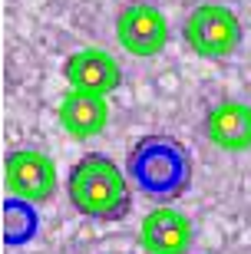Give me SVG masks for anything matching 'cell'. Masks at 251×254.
<instances>
[{"instance_id": "obj_1", "label": "cell", "mask_w": 251, "mask_h": 254, "mask_svg": "<svg viewBox=\"0 0 251 254\" xmlns=\"http://www.w3.org/2000/svg\"><path fill=\"white\" fill-rule=\"evenodd\" d=\"M66 198L83 218L119 221L132 211L129 175L102 152H89L73 162L66 175Z\"/></svg>"}, {"instance_id": "obj_2", "label": "cell", "mask_w": 251, "mask_h": 254, "mask_svg": "<svg viewBox=\"0 0 251 254\" xmlns=\"http://www.w3.org/2000/svg\"><path fill=\"white\" fill-rule=\"evenodd\" d=\"M126 175L142 195L156 201H175L192 185V155L172 135H142L129 149Z\"/></svg>"}, {"instance_id": "obj_3", "label": "cell", "mask_w": 251, "mask_h": 254, "mask_svg": "<svg viewBox=\"0 0 251 254\" xmlns=\"http://www.w3.org/2000/svg\"><path fill=\"white\" fill-rule=\"evenodd\" d=\"M185 43L202 60L232 57L242 47V23L225 3H202L185 20Z\"/></svg>"}, {"instance_id": "obj_4", "label": "cell", "mask_w": 251, "mask_h": 254, "mask_svg": "<svg viewBox=\"0 0 251 254\" xmlns=\"http://www.w3.org/2000/svg\"><path fill=\"white\" fill-rule=\"evenodd\" d=\"M3 185L10 198L43 205L56 195V162L40 149H13L3 159Z\"/></svg>"}, {"instance_id": "obj_5", "label": "cell", "mask_w": 251, "mask_h": 254, "mask_svg": "<svg viewBox=\"0 0 251 254\" xmlns=\"http://www.w3.org/2000/svg\"><path fill=\"white\" fill-rule=\"evenodd\" d=\"M116 40L129 57L152 60L168 43V20L152 3H129L116 17Z\"/></svg>"}, {"instance_id": "obj_6", "label": "cell", "mask_w": 251, "mask_h": 254, "mask_svg": "<svg viewBox=\"0 0 251 254\" xmlns=\"http://www.w3.org/2000/svg\"><path fill=\"white\" fill-rule=\"evenodd\" d=\"M139 245L146 254H192L195 228L172 205H159L139 225Z\"/></svg>"}, {"instance_id": "obj_7", "label": "cell", "mask_w": 251, "mask_h": 254, "mask_svg": "<svg viewBox=\"0 0 251 254\" xmlns=\"http://www.w3.org/2000/svg\"><path fill=\"white\" fill-rule=\"evenodd\" d=\"M63 76L70 89L93 93V96H109L122 86V69L116 63V57L99 47H83L70 53L63 63Z\"/></svg>"}, {"instance_id": "obj_8", "label": "cell", "mask_w": 251, "mask_h": 254, "mask_svg": "<svg viewBox=\"0 0 251 254\" xmlns=\"http://www.w3.org/2000/svg\"><path fill=\"white\" fill-rule=\"evenodd\" d=\"M205 135L222 152H248L251 149V106L238 99H225L212 106L205 116Z\"/></svg>"}, {"instance_id": "obj_9", "label": "cell", "mask_w": 251, "mask_h": 254, "mask_svg": "<svg viewBox=\"0 0 251 254\" xmlns=\"http://www.w3.org/2000/svg\"><path fill=\"white\" fill-rule=\"evenodd\" d=\"M56 119L66 129V135H73V139H93V135H99L109 126V103H106V96L70 89L60 99V106H56Z\"/></svg>"}, {"instance_id": "obj_10", "label": "cell", "mask_w": 251, "mask_h": 254, "mask_svg": "<svg viewBox=\"0 0 251 254\" xmlns=\"http://www.w3.org/2000/svg\"><path fill=\"white\" fill-rule=\"evenodd\" d=\"M3 238L7 245H27L37 238V208L20 198H7L3 205Z\"/></svg>"}]
</instances>
